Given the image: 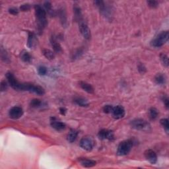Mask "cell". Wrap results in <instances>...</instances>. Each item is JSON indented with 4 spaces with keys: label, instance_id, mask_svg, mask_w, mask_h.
Instances as JSON below:
<instances>
[{
    "label": "cell",
    "instance_id": "cell-17",
    "mask_svg": "<svg viewBox=\"0 0 169 169\" xmlns=\"http://www.w3.org/2000/svg\"><path fill=\"white\" fill-rule=\"evenodd\" d=\"M50 43H51V45L53 48V49H54V52L60 53L62 52V48H61L60 43L57 42V38L54 36H51Z\"/></svg>",
    "mask_w": 169,
    "mask_h": 169
},
{
    "label": "cell",
    "instance_id": "cell-11",
    "mask_svg": "<svg viewBox=\"0 0 169 169\" xmlns=\"http://www.w3.org/2000/svg\"><path fill=\"white\" fill-rule=\"evenodd\" d=\"M50 125L53 128L58 132L63 131V130H64L66 128L65 124L60 121L58 120H57L55 117H51Z\"/></svg>",
    "mask_w": 169,
    "mask_h": 169
},
{
    "label": "cell",
    "instance_id": "cell-32",
    "mask_svg": "<svg viewBox=\"0 0 169 169\" xmlns=\"http://www.w3.org/2000/svg\"><path fill=\"white\" fill-rule=\"evenodd\" d=\"M137 69H138V71H139V73L142 74H144L145 73H146V71H147L146 67L145 66L144 64H142V63H139V64H138Z\"/></svg>",
    "mask_w": 169,
    "mask_h": 169
},
{
    "label": "cell",
    "instance_id": "cell-19",
    "mask_svg": "<svg viewBox=\"0 0 169 169\" xmlns=\"http://www.w3.org/2000/svg\"><path fill=\"white\" fill-rule=\"evenodd\" d=\"M36 44V38L35 34L32 32H28L27 46L29 48H34Z\"/></svg>",
    "mask_w": 169,
    "mask_h": 169
},
{
    "label": "cell",
    "instance_id": "cell-1",
    "mask_svg": "<svg viewBox=\"0 0 169 169\" xmlns=\"http://www.w3.org/2000/svg\"><path fill=\"white\" fill-rule=\"evenodd\" d=\"M35 10L38 32L39 35H42L48 24L46 19V11L44 7L38 4L35 6Z\"/></svg>",
    "mask_w": 169,
    "mask_h": 169
},
{
    "label": "cell",
    "instance_id": "cell-3",
    "mask_svg": "<svg viewBox=\"0 0 169 169\" xmlns=\"http://www.w3.org/2000/svg\"><path fill=\"white\" fill-rule=\"evenodd\" d=\"M131 127L136 130L142 132H150L151 129V126L146 120L142 118H136L132 120L129 123Z\"/></svg>",
    "mask_w": 169,
    "mask_h": 169
},
{
    "label": "cell",
    "instance_id": "cell-6",
    "mask_svg": "<svg viewBox=\"0 0 169 169\" xmlns=\"http://www.w3.org/2000/svg\"><path fill=\"white\" fill-rule=\"evenodd\" d=\"M94 3L98 7L101 15L107 19H111L112 17V7L103 1H95Z\"/></svg>",
    "mask_w": 169,
    "mask_h": 169
},
{
    "label": "cell",
    "instance_id": "cell-4",
    "mask_svg": "<svg viewBox=\"0 0 169 169\" xmlns=\"http://www.w3.org/2000/svg\"><path fill=\"white\" fill-rule=\"evenodd\" d=\"M132 139H127L120 142L117 149V154L119 156H125L128 154L133 146Z\"/></svg>",
    "mask_w": 169,
    "mask_h": 169
},
{
    "label": "cell",
    "instance_id": "cell-40",
    "mask_svg": "<svg viewBox=\"0 0 169 169\" xmlns=\"http://www.w3.org/2000/svg\"><path fill=\"white\" fill-rule=\"evenodd\" d=\"M82 54H83V52H82L81 50H77L74 54V56L72 57V58H79Z\"/></svg>",
    "mask_w": 169,
    "mask_h": 169
},
{
    "label": "cell",
    "instance_id": "cell-15",
    "mask_svg": "<svg viewBox=\"0 0 169 169\" xmlns=\"http://www.w3.org/2000/svg\"><path fill=\"white\" fill-rule=\"evenodd\" d=\"M74 19L75 21L78 23H80L83 21V15H82L81 9L78 5H74Z\"/></svg>",
    "mask_w": 169,
    "mask_h": 169
},
{
    "label": "cell",
    "instance_id": "cell-39",
    "mask_svg": "<svg viewBox=\"0 0 169 169\" xmlns=\"http://www.w3.org/2000/svg\"><path fill=\"white\" fill-rule=\"evenodd\" d=\"M9 13H11V15H17V14L19 13V10H18L17 8L11 7V8L9 9Z\"/></svg>",
    "mask_w": 169,
    "mask_h": 169
},
{
    "label": "cell",
    "instance_id": "cell-28",
    "mask_svg": "<svg viewBox=\"0 0 169 169\" xmlns=\"http://www.w3.org/2000/svg\"><path fill=\"white\" fill-rule=\"evenodd\" d=\"M43 103L42 101L40 99H34L31 101L30 105L32 108H40L42 106Z\"/></svg>",
    "mask_w": 169,
    "mask_h": 169
},
{
    "label": "cell",
    "instance_id": "cell-20",
    "mask_svg": "<svg viewBox=\"0 0 169 169\" xmlns=\"http://www.w3.org/2000/svg\"><path fill=\"white\" fill-rule=\"evenodd\" d=\"M79 85L81 87V88L86 91L87 93H90V94H93L94 93V88L91 85V84L88 83L87 82L85 81H80L79 82Z\"/></svg>",
    "mask_w": 169,
    "mask_h": 169
},
{
    "label": "cell",
    "instance_id": "cell-33",
    "mask_svg": "<svg viewBox=\"0 0 169 169\" xmlns=\"http://www.w3.org/2000/svg\"><path fill=\"white\" fill-rule=\"evenodd\" d=\"M38 74H39V75H45L47 74L48 70L45 66L41 65L38 68Z\"/></svg>",
    "mask_w": 169,
    "mask_h": 169
},
{
    "label": "cell",
    "instance_id": "cell-16",
    "mask_svg": "<svg viewBox=\"0 0 169 169\" xmlns=\"http://www.w3.org/2000/svg\"><path fill=\"white\" fill-rule=\"evenodd\" d=\"M79 161L82 166L87 168L93 167L96 165V162L95 161L87 158H80L79 159Z\"/></svg>",
    "mask_w": 169,
    "mask_h": 169
},
{
    "label": "cell",
    "instance_id": "cell-14",
    "mask_svg": "<svg viewBox=\"0 0 169 169\" xmlns=\"http://www.w3.org/2000/svg\"><path fill=\"white\" fill-rule=\"evenodd\" d=\"M144 155L147 160L151 163L153 165L154 164H156L157 162V154L155 153V151H153V149H147V150L145 151Z\"/></svg>",
    "mask_w": 169,
    "mask_h": 169
},
{
    "label": "cell",
    "instance_id": "cell-8",
    "mask_svg": "<svg viewBox=\"0 0 169 169\" xmlns=\"http://www.w3.org/2000/svg\"><path fill=\"white\" fill-rule=\"evenodd\" d=\"M23 115V110L21 107L15 106L9 111V116L11 119L17 120L21 118Z\"/></svg>",
    "mask_w": 169,
    "mask_h": 169
},
{
    "label": "cell",
    "instance_id": "cell-10",
    "mask_svg": "<svg viewBox=\"0 0 169 169\" xmlns=\"http://www.w3.org/2000/svg\"><path fill=\"white\" fill-rule=\"evenodd\" d=\"M27 91L35 93L38 95H44L45 94V90L44 88L42 87L40 85H35L32 83H27Z\"/></svg>",
    "mask_w": 169,
    "mask_h": 169
},
{
    "label": "cell",
    "instance_id": "cell-29",
    "mask_svg": "<svg viewBox=\"0 0 169 169\" xmlns=\"http://www.w3.org/2000/svg\"><path fill=\"white\" fill-rule=\"evenodd\" d=\"M1 57H2V60L4 62L9 63V61H10L7 52H6V50L3 49V47H2V48H1Z\"/></svg>",
    "mask_w": 169,
    "mask_h": 169
},
{
    "label": "cell",
    "instance_id": "cell-37",
    "mask_svg": "<svg viewBox=\"0 0 169 169\" xmlns=\"http://www.w3.org/2000/svg\"><path fill=\"white\" fill-rule=\"evenodd\" d=\"M147 5L151 8H157L158 6V2L157 1H148Z\"/></svg>",
    "mask_w": 169,
    "mask_h": 169
},
{
    "label": "cell",
    "instance_id": "cell-22",
    "mask_svg": "<svg viewBox=\"0 0 169 169\" xmlns=\"http://www.w3.org/2000/svg\"><path fill=\"white\" fill-rule=\"evenodd\" d=\"M154 81L157 85H165L167 82V77L165 74H158L154 77Z\"/></svg>",
    "mask_w": 169,
    "mask_h": 169
},
{
    "label": "cell",
    "instance_id": "cell-34",
    "mask_svg": "<svg viewBox=\"0 0 169 169\" xmlns=\"http://www.w3.org/2000/svg\"><path fill=\"white\" fill-rule=\"evenodd\" d=\"M113 107L112 105H105L103 107V112L106 114H111L112 112Z\"/></svg>",
    "mask_w": 169,
    "mask_h": 169
},
{
    "label": "cell",
    "instance_id": "cell-9",
    "mask_svg": "<svg viewBox=\"0 0 169 169\" xmlns=\"http://www.w3.org/2000/svg\"><path fill=\"white\" fill-rule=\"evenodd\" d=\"M98 137L99 139L102 140H109V141H113L114 139V134L112 130L107 129H103L99 131L98 133Z\"/></svg>",
    "mask_w": 169,
    "mask_h": 169
},
{
    "label": "cell",
    "instance_id": "cell-18",
    "mask_svg": "<svg viewBox=\"0 0 169 169\" xmlns=\"http://www.w3.org/2000/svg\"><path fill=\"white\" fill-rule=\"evenodd\" d=\"M58 16L60 18V22L63 27H66L67 25V14L65 9L63 7L60 8L58 11Z\"/></svg>",
    "mask_w": 169,
    "mask_h": 169
},
{
    "label": "cell",
    "instance_id": "cell-31",
    "mask_svg": "<svg viewBox=\"0 0 169 169\" xmlns=\"http://www.w3.org/2000/svg\"><path fill=\"white\" fill-rule=\"evenodd\" d=\"M160 123L163 128L165 129L167 133H168L169 131V125H168V120L167 118H163L160 120Z\"/></svg>",
    "mask_w": 169,
    "mask_h": 169
},
{
    "label": "cell",
    "instance_id": "cell-2",
    "mask_svg": "<svg viewBox=\"0 0 169 169\" xmlns=\"http://www.w3.org/2000/svg\"><path fill=\"white\" fill-rule=\"evenodd\" d=\"M6 78L8 83L11 87L16 91H27V83H21L19 82L11 72H7L6 74Z\"/></svg>",
    "mask_w": 169,
    "mask_h": 169
},
{
    "label": "cell",
    "instance_id": "cell-13",
    "mask_svg": "<svg viewBox=\"0 0 169 169\" xmlns=\"http://www.w3.org/2000/svg\"><path fill=\"white\" fill-rule=\"evenodd\" d=\"M115 119H120L124 117L125 111L124 108L121 105H118L116 107H113L112 112L111 113Z\"/></svg>",
    "mask_w": 169,
    "mask_h": 169
},
{
    "label": "cell",
    "instance_id": "cell-25",
    "mask_svg": "<svg viewBox=\"0 0 169 169\" xmlns=\"http://www.w3.org/2000/svg\"><path fill=\"white\" fill-rule=\"evenodd\" d=\"M44 8L46 10V13H48L51 16H54L56 15L55 11L52 9V6L50 2H46L44 3Z\"/></svg>",
    "mask_w": 169,
    "mask_h": 169
},
{
    "label": "cell",
    "instance_id": "cell-23",
    "mask_svg": "<svg viewBox=\"0 0 169 169\" xmlns=\"http://www.w3.org/2000/svg\"><path fill=\"white\" fill-rule=\"evenodd\" d=\"M77 136H78V132L75 129H71L69 133L67 134V139L69 142L73 143L77 139Z\"/></svg>",
    "mask_w": 169,
    "mask_h": 169
},
{
    "label": "cell",
    "instance_id": "cell-38",
    "mask_svg": "<svg viewBox=\"0 0 169 169\" xmlns=\"http://www.w3.org/2000/svg\"><path fill=\"white\" fill-rule=\"evenodd\" d=\"M163 103H164V104H165L167 109H168V108H169V99L168 98V96L166 95H164L163 96Z\"/></svg>",
    "mask_w": 169,
    "mask_h": 169
},
{
    "label": "cell",
    "instance_id": "cell-26",
    "mask_svg": "<svg viewBox=\"0 0 169 169\" xmlns=\"http://www.w3.org/2000/svg\"><path fill=\"white\" fill-rule=\"evenodd\" d=\"M21 60L25 63H30L32 60V56L27 51H23L21 54Z\"/></svg>",
    "mask_w": 169,
    "mask_h": 169
},
{
    "label": "cell",
    "instance_id": "cell-36",
    "mask_svg": "<svg viewBox=\"0 0 169 169\" xmlns=\"http://www.w3.org/2000/svg\"><path fill=\"white\" fill-rule=\"evenodd\" d=\"M31 8V6L30 4L25 3V4L22 5L20 7V9L22 11H29Z\"/></svg>",
    "mask_w": 169,
    "mask_h": 169
},
{
    "label": "cell",
    "instance_id": "cell-24",
    "mask_svg": "<svg viewBox=\"0 0 169 169\" xmlns=\"http://www.w3.org/2000/svg\"><path fill=\"white\" fill-rule=\"evenodd\" d=\"M42 54L44 55V57L48 60H52L55 58L54 52L49 49H46V48H44V49L42 50Z\"/></svg>",
    "mask_w": 169,
    "mask_h": 169
},
{
    "label": "cell",
    "instance_id": "cell-5",
    "mask_svg": "<svg viewBox=\"0 0 169 169\" xmlns=\"http://www.w3.org/2000/svg\"><path fill=\"white\" fill-rule=\"evenodd\" d=\"M169 38V32L168 31H162L153 39L151 42V45L154 48H160L165 44Z\"/></svg>",
    "mask_w": 169,
    "mask_h": 169
},
{
    "label": "cell",
    "instance_id": "cell-27",
    "mask_svg": "<svg viewBox=\"0 0 169 169\" xmlns=\"http://www.w3.org/2000/svg\"><path fill=\"white\" fill-rule=\"evenodd\" d=\"M149 117L152 120H155L158 116V110L154 107H152L149 109Z\"/></svg>",
    "mask_w": 169,
    "mask_h": 169
},
{
    "label": "cell",
    "instance_id": "cell-12",
    "mask_svg": "<svg viewBox=\"0 0 169 169\" xmlns=\"http://www.w3.org/2000/svg\"><path fill=\"white\" fill-rule=\"evenodd\" d=\"M79 31L82 36H83L85 39L89 40L91 37V31L89 29L88 25H87L84 21L79 23Z\"/></svg>",
    "mask_w": 169,
    "mask_h": 169
},
{
    "label": "cell",
    "instance_id": "cell-41",
    "mask_svg": "<svg viewBox=\"0 0 169 169\" xmlns=\"http://www.w3.org/2000/svg\"><path fill=\"white\" fill-rule=\"evenodd\" d=\"M67 112V110L65 108H64V107H61L60 108V112L61 115H65V113Z\"/></svg>",
    "mask_w": 169,
    "mask_h": 169
},
{
    "label": "cell",
    "instance_id": "cell-30",
    "mask_svg": "<svg viewBox=\"0 0 169 169\" xmlns=\"http://www.w3.org/2000/svg\"><path fill=\"white\" fill-rule=\"evenodd\" d=\"M160 58H161V61L162 62V64H163V65L167 67L169 64L168 56L165 54H164V53H162V54H161V55H160Z\"/></svg>",
    "mask_w": 169,
    "mask_h": 169
},
{
    "label": "cell",
    "instance_id": "cell-35",
    "mask_svg": "<svg viewBox=\"0 0 169 169\" xmlns=\"http://www.w3.org/2000/svg\"><path fill=\"white\" fill-rule=\"evenodd\" d=\"M7 87H8L7 82H6V81H2L1 82V85H0V89H1L2 92L6 91L7 89Z\"/></svg>",
    "mask_w": 169,
    "mask_h": 169
},
{
    "label": "cell",
    "instance_id": "cell-7",
    "mask_svg": "<svg viewBox=\"0 0 169 169\" xmlns=\"http://www.w3.org/2000/svg\"><path fill=\"white\" fill-rule=\"evenodd\" d=\"M95 145V142L91 137H84L81 139L79 143L80 147L84 150L87 151H92Z\"/></svg>",
    "mask_w": 169,
    "mask_h": 169
},
{
    "label": "cell",
    "instance_id": "cell-21",
    "mask_svg": "<svg viewBox=\"0 0 169 169\" xmlns=\"http://www.w3.org/2000/svg\"><path fill=\"white\" fill-rule=\"evenodd\" d=\"M74 101L76 104L81 107H88L89 104L88 100L83 97H81V96H77V97H75Z\"/></svg>",
    "mask_w": 169,
    "mask_h": 169
}]
</instances>
